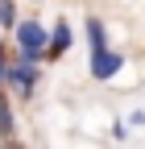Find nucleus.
<instances>
[{
	"label": "nucleus",
	"instance_id": "nucleus-1",
	"mask_svg": "<svg viewBox=\"0 0 145 149\" xmlns=\"http://www.w3.org/2000/svg\"><path fill=\"white\" fill-rule=\"evenodd\" d=\"M38 83H42V70H38V66L17 62V58H13V66H8V79H4V91H17V100H33Z\"/></svg>",
	"mask_w": 145,
	"mask_h": 149
},
{
	"label": "nucleus",
	"instance_id": "nucleus-6",
	"mask_svg": "<svg viewBox=\"0 0 145 149\" xmlns=\"http://www.w3.org/2000/svg\"><path fill=\"white\" fill-rule=\"evenodd\" d=\"M87 46H91V50H104L108 46V25L100 21V17H87Z\"/></svg>",
	"mask_w": 145,
	"mask_h": 149
},
{
	"label": "nucleus",
	"instance_id": "nucleus-7",
	"mask_svg": "<svg viewBox=\"0 0 145 149\" xmlns=\"http://www.w3.org/2000/svg\"><path fill=\"white\" fill-rule=\"evenodd\" d=\"M17 25H21V17H17V0H0V29L13 33Z\"/></svg>",
	"mask_w": 145,
	"mask_h": 149
},
{
	"label": "nucleus",
	"instance_id": "nucleus-3",
	"mask_svg": "<svg viewBox=\"0 0 145 149\" xmlns=\"http://www.w3.org/2000/svg\"><path fill=\"white\" fill-rule=\"evenodd\" d=\"M13 42H17V54L46 50V46H50V25H42V21H21V25L13 29Z\"/></svg>",
	"mask_w": 145,
	"mask_h": 149
},
{
	"label": "nucleus",
	"instance_id": "nucleus-8",
	"mask_svg": "<svg viewBox=\"0 0 145 149\" xmlns=\"http://www.w3.org/2000/svg\"><path fill=\"white\" fill-rule=\"evenodd\" d=\"M8 66H13V54L4 50V42H0V87H4V79H8Z\"/></svg>",
	"mask_w": 145,
	"mask_h": 149
},
{
	"label": "nucleus",
	"instance_id": "nucleus-5",
	"mask_svg": "<svg viewBox=\"0 0 145 149\" xmlns=\"http://www.w3.org/2000/svg\"><path fill=\"white\" fill-rule=\"evenodd\" d=\"M13 133H17V120H13V100H8V91L0 87V137H4V141H13Z\"/></svg>",
	"mask_w": 145,
	"mask_h": 149
},
{
	"label": "nucleus",
	"instance_id": "nucleus-2",
	"mask_svg": "<svg viewBox=\"0 0 145 149\" xmlns=\"http://www.w3.org/2000/svg\"><path fill=\"white\" fill-rule=\"evenodd\" d=\"M87 70H91V79L96 83H112L116 74L124 70V54H116V50H91V62H87Z\"/></svg>",
	"mask_w": 145,
	"mask_h": 149
},
{
	"label": "nucleus",
	"instance_id": "nucleus-4",
	"mask_svg": "<svg viewBox=\"0 0 145 149\" xmlns=\"http://www.w3.org/2000/svg\"><path fill=\"white\" fill-rule=\"evenodd\" d=\"M70 42H75V37H70V25H66V21H54V25H50V46H46V62H58L62 54L70 50Z\"/></svg>",
	"mask_w": 145,
	"mask_h": 149
}]
</instances>
